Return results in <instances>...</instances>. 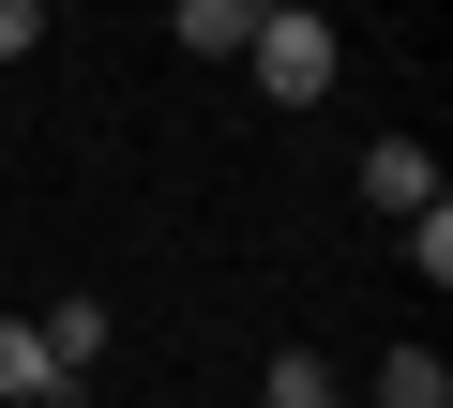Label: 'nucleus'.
<instances>
[{
	"label": "nucleus",
	"instance_id": "obj_1",
	"mask_svg": "<svg viewBox=\"0 0 453 408\" xmlns=\"http://www.w3.org/2000/svg\"><path fill=\"white\" fill-rule=\"evenodd\" d=\"M242 61H257V91H273V106H318V91L348 76L333 16H303V0H288V16H257V46H242Z\"/></svg>",
	"mask_w": 453,
	"mask_h": 408
},
{
	"label": "nucleus",
	"instance_id": "obj_2",
	"mask_svg": "<svg viewBox=\"0 0 453 408\" xmlns=\"http://www.w3.org/2000/svg\"><path fill=\"white\" fill-rule=\"evenodd\" d=\"M363 196H378L393 227H408V212H438V151H423V136H378V151H363Z\"/></svg>",
	"mask_w": 453,
	"mask_h": 408
},
{
	"label": "nucleus",
	"instance_id": "obj_3",
	"mask_svg": "<svg viewBox=\"0 0 453 408\" xmlns=\"http://www.w3.org/2000/svg\"><path fill=\"white\" fill-rule=\"evenodd\" d=\"M31 333H46V363H61V393H76V378L106 363V333H121V318H106L91 288H61V318H31Z\"/></svg>",
	"mask_w": 453,
	"mask_h": 408
},
{
	"label": "nucleus",
	"instance_id": "obj_4",
	"mask_svg": "<svg viewBox=\"0 0 453 408\" xmlns=\"http://www.w3.org/2000/svg\"><path fill=\"white\" fill-rule=\"evenodd\" d=\"M257 16H273V0H181L166 31H181V61H242V46H257Z\"/></svg>",
	"mask_w": 453,
	"mask_h": 408
},
{
	"label": "nucleus",
	"instance_id": "obj_5",
	"mask_svg": "<svg viewBox=\"0 0 453 408\" xmlns=\"http://www.w3.org/2000/svg\"><path fill=\"white\" fill-rule=\"evenodd\" d=\"M0 408H61V363H46L31 318H0Z\"/></svg>",
	"mask_w": 453,
	"mask_h": 408
},
{
	"label": "nucleus",
	"instance_id": "obj_6",
	"mask_svg": "<svg viewBox=\"0 0 453 408\" xmlns=\"http://www.w3.org/2000/svg\"><path fill=\"white\" fill-rule=\"evenodd\" d=\"M378 408H453V363H438V348H393V363H378Z\"/></svg>",
	"mask_w": 453,
	"mask_h": 408
},
{
	"label": "nucleus",
	"instance_id": "obj_7",
	"mask_svg": "<svg viewBox=\"0 0 453 408\" xmlns=\"http://www.w3.org/2000/svg\"><path fill=\"white\" fill-rule=\"evenodd\" d=\"M257 408H348V393H333V363H318V348H273V378H257Z\"/></svg>",
	"mask_w": 453,
	"mask_h": 408
},
{
	"label": "nucleus",
	"instance_id": "obj_8",
	"mask_svg": "<svg viewBox=\"0 0 453 408\" xmlns=\"http://www.w3.org/2000/svg\"><path fill=\"white\" fill-rule=\"evenodd\" d=\"M408 273H423V288H453V196H438V212H408Z\"/></svg>",
	"mask_w": 453,
	"mask_h": 408
},
{
	"label": "nucleus",
	"instance_id": "obj_9",
	"mask_svg": "<svg viewBox=\"0 0 453 408\" xmlns=\"http://www.w3.org/2000/svg\"><path fill=\"white\" fill-rule=\"evenodd\" d=\"M46 46V0H0V61H31Z\"/></svg>",
	"mask_w": 453,
	"mask_h": 408
}]
</instances>
